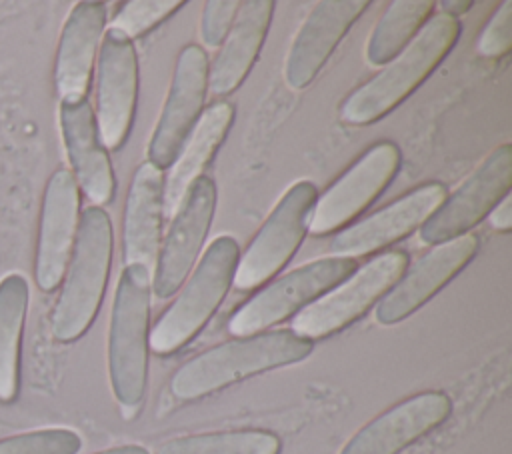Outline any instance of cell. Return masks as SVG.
<instances>
[{"mask_svg":"<svg viewBox=\"0 0 512 454\" xmlns=\"http://www.w3.org/2000/svg\"><path fill=\"white\" fill-rule=\"evenodd\" d=\"M238 8H240L238 0H208L204 4L202 20H200V36L208 48H216L224 42L236 18Z\"/></svg>","mask_w":512,"mask_h":454,"instance_id":"f546056e","label":"cell"},{"mask_svg":"<svg viewBox=\"0 0 512 454\" xmlns=\"http://www.w3.org/2000/svg\"><path fill=\"white\" fill-rule=\"evenodd\" d=\"M214 208L216 186L212 178L202 174L188 188L160 244L152 270V294L156 298H170L192 272L208 236Z\"/></svg>","mask_w":512,"mask_h":454,"instance_id":"7c38bea8","label":"cell"},{"mask_svg":"<svg viewBox=\"0 0 512 454\" xmlns=\"http://www.w3.org/2000/svg\"><path fill=\"white\" fill-rule=\"evenodd\" d=\"M512 48V2L506 0L494 10L476 40V54L488 60L504 58Z\"/></svg>","mask_w":512,"mask_h":454,"instance_id":"f1b7e54d","label":"cell"},{"mask_svg":"<svg viewBox=\"0 0 512 454\" xmlns=\"http://www.w3.org/2000/svg\"><path fill=\"white\" fill-rule=\"evenodd\" d=\"M490 226L498 232H510L512 228V196L506 194L488 214Z\"/></svg>","mask_w":512,"mask_h":454,"instance_id":"4dcf8cb0","label":"cell"},{"mask_svg":"<svg viewBox=\"0 0 512 454\" xmlns=\"http://www.w3.org/2000/svg\"><path fill=\"white\" fill-rule=\"evenodd\" d=\"M182 6V0H130L120 6L108 28L132 40L162 24Z\"/></svg>","mask_w":512,"mask_h":454,"instance_id":"4316f807","label":"cell"},{"mask_svg":"<svg viewBox=\"0 0 512 454\" xmlns=\"http://www.w3.org/2000/svg\"><path fill=\"white\" fill-rule=\"evenodd\" d=\"M58 118L64 148L72 166L70 172L78 190H82L92 206L100 208L108 204L114 198L116 180L108 150L98 138L90 102L86 98L60 102Z\"/></svg>","mask_w":512,"mask_h":454,"instance_id":"ffe728a7","label":"cell"},{"mask_svg":"<svg viewBox=\"0 0 512 454\" xmlns=\"http://www.w3.org/2000/svg\"><path fill=\"white\" fill-rule=\"evenodd\" d=\"M400 166V148L392 140L370 146L320 198H316L308 232L324 236L342 230L362 214L392 182Z\"/></svg>","mask_w":512,"mask_h":454,"instance_id":"9c48e42d","label":"cell"},{"mask_svg":"<svg viewBox=\"0 0 512 454\" xmlns=\"http://www.w3.org/2000/svg\"><path fill=\"white\" fill-rule=\"evenodd\" d=\"M312 348L310 340L292 330L236 338L184 362L170 378V392L178 400H198L250 376L296 364L308 358Z\"/></svg>","mask_w":512,"mask_h":454,"instance_id":"7a4b0ae2","label":"cell"},{"mask_svg":"<svg viewBox=\"0 0 512 454\" xmlns=\"http://www.w3.org/2000/svg\"><path fill=\"white\" fill-rule=\"evenodd\" d=\"M510 184L512 146L500 144L420 226L422 242L440 244L466 234L510 194Z\"/></svg>","mask_w":512,"mask_h":454,"instance_id":"8fae6325","label":"cell"},{"mask_svg":"<svg viewBox=\"0 0 512 454\" xmlns=\"http://www.w3.org/2000/svg\"><path fill=\"white\" fill-rule=\"evenodd\" d=\"M152 274L144 266L120 272L108 330V376L122 408H136L146 392Z\"/></svg>","mask_w":512,"mask_h":454,"instance_id":"277c9868","label":"cell"},{"mask_svg":"<svg viewBox=\"0 0 512 454\" xmlns=\"http://www.w3.org/2000/svg\"><path fill=\"white\" fill-rule=\"evenodd\" d=\"M80 222V190L70 170L58 168L46 182L34 254V280L42 292L62 284Z\"/></svg>","mask_w":512,"mask_h":454,"instance_id":"9a60e30c","label":"cell"},{"mask_svg":"<svg viewBox=\"0 0 512 454\" xmlns=\"http://www.w3.org/2000/svg\"><path fill=\"white\" fill-rule=\"evenodd\" d=\"M82 438L68 428H44L0 440V454H78Z\"/></svg>","mask_w":512,"mask_h":454,"instance_id":"83f0119b","label":"cell"},{"mask_svg":"<svg viewBox=\"0 0 512 454\" xmlns=\"http://www.w3.org/2000/svg\"><path fill=\"white\" fill-rule=\"evenodd\" d=\"M280 446L276 434L244 428L172 438L156 454H280Z\"/></svg>","mask_w":512,"mask_h":454,"instance_id":"484cf974","label":"cell"},{"mask_svg":"<svg viewBox=\"0 0 512 454\" xmlns=\"http://www.w3.org/2000/svg\"><path fill=\"white\" fill-rule=\"evenodd\" d=\"M272 12V0L240 2L222 48L208 68V90L214 96H226L244 82L262 50Z\"/></svg>","mask_w":512,"mask_h":454,"instance_id":"7402d4cb","label":"cell"},{"mask_svg":"<svg viewBox=\"0 0 512 454\" xmlns=\"http://www.w3.org/2000/svg\"><path fill=\"white\" fill-rule=\"evenodd\" d=\"M476 250L478 236L470 232L434 244L412 266H406L398 282L378 300L376 320L390 326L408 318L464 270Z\"/></svg>","mask_w":512,"mask_h":454,"instance_id":"5bb4252c","label":"cell"},{"mask_svg":"<svg viewBox=\"0 0 512 454\" xmlns=\"http://www.w3.org/2000/svg\"><path fill=\"white\" fill-rule=\"evenodd\" d=\"M472 4H474L472 0H442L440 2V8H442L440 12L458 18L460 14H466L472 8Z\"/></svg>","mask_w":512,"mask_h":454,"instance_id":"1f68e13d","label":"cell"},{"mask_svg":"<svg viewBox=\"0 0 512 454\" xmlns=\"http://www.w3.org/2000/svg\"><path fill=\"white\" fill-rule=\"evenodd\" d=\"M164 170L152 162L136 168L124 204L122 260L124 266H144L150 274L156 264L164 216Z\"/></svg>","mask_w":512,"mask_h":454,"instance_id":"44dd1931","label":"cell"},{"mask_svg":"<svg viewBox=\"0 0 512 454\" xmlns=\"http://www.w3.org/2000/svg\"><path fill=\"white\" fill-rule=\"evenodd\" d=\"M138 100V58L132 40L106 30L96 56V132L106 150H120Z\"/></svg>","mask_w":512,"mask_h":454,"instance_id":"30bf717a","label":"cell"},{"mask_svg":"<svg viewBox=\"0 0 512 454\" xmlns=\"http://www.w3.org/2000/svg\"><path fill=\"white\" fill-rule=\"evenodd\" d=\"M96 454H150L146 448L138 446V444H126V446H116V448H108Z\"/></svg>","mask_w":512,"mask_h":454,"instance_id":"d6a6232c","label":"cell"},{"mask_svg":"<svg viewBox=\"0 0 512 454\" xmlns=\"http://www.w3.org/2000/svg\"><path fill=\"white\" fill-rule=\"evenodd\" d=\"M232 120L234 106L226 100L214 102L206 110H202L198 122L184 140L174 162L168 166V174L164 176L162 202L166 218H174L188 188L202 176V170L224 142Z\"/></svg>","mask_w":512,"mask_h":454,"instance_id":"603a6c76","label":"cell"},{"mask_svg":"<svg viewBox=\"0 0 512 454\" xmlns=\"http://www.w3.org/2000/svg\"><path fill=\"white\" fill-rule=\"evenodd\" d=\"M458 36V18L444 12L432 14L398 56L342 100L340 120L350 126H366L392 112L434 72Z\"/></svg>","mask_w":512,"mask_h":454,"instance_id":"6da1fadb","label":"cell"},{"mask_svg":"<svg viewBox=\"0 0 512 454\" xmlns=\"http://www.w3.org/2000/svg\"><path fill=\"white\" fill-rule=\"evenodd\" d=\"M408 254L388 250L376 254L338 286L294 314L290 330L306 340H320L340 332L364 316L404 274Z\"/></svg>","mask_w":512,"mask_h":454,"instance_id":"8992f818","label":"cell"},{"mask_svg":"<svg viewBox=\"0 0 512 454\" xmlns=\"http://www.w3.org/2000/svg\"><path fill=\"white\" fill-rule=\"evenodd\" d=\"M208 56L202 46L186 44L174 66L166 102L148 144V162L168 168L202 114L208 92Z\"/></svg>","mask_w":512,"mask_h":454,"instance_id":"4fadbf2b","label":"cell"},{"mask_svg":"<svg viewBox=\"0 0 512 454\" xmlns=\"http://www.w3.org/2000/svg\"><path fill=\"white\" fill-rule=\"evenodd\" d=\"M318 188L310 180L292 184L264 220L246 250L238 256L232 286L246 292L276 276L296 254L308 232Z\"/></svg>","mask_w":512,"mask_h":454,"instance_id":"52a82bcc","label":"cell"},{"mask_svg":"<svg viewBox=\"0 0 512 454\" xmlns=\"http://www.w3.org/2000/svg\"><path fill=\"white\" fill-rule=\"evenodd\" d=\"M28 282L22 274L0 280V402L16 400L20 388V344L28 312Z\"/></svg>","mask_w":512,"mask_h":454,"instance_id":"cb8c5ba5","label":"cell"},{"mask_svg":"<svg viewBox=\"0 0 512 454\" xmlns=\"http://www.w3.org/2000/svg\"><path fill=\"white\" fill-rule=\"evenodd\" d=\"M446 200V186L440 182L422 184L368 218L340 230L332 242V256L358 258L382 250L420 228Z\"/></svg>","mask_w":512,"mask_h":454,"instance_id":"2e32d148","label":"cell"},{"mask_svg":"<svg viewBox=\"0 0 512 454\" xmlns=\"http://www.w3.org/2000/svg\"><path fill=\"white\" fill-rule=\"evenodd\" d=\"M356 270L352 258L328 256L284 274L246 300L228 320V332L248 338L300 312Z\"/></svg>","mask_w":512,"mask_h":454,"instance_id":"ba28073f","label":"cell"},{"mask_svg":"<svg viewBox=\"0 0 512 454\" xmlns=\"http://www.w3.org/2000/svg\"><path fill=\"white\" fill-rule=\"evenodd\" d=\"M432 0H394L378 18L368 44L366 58L372 66H384L398 56L432 16Z\"/></svg>","mask_w":512,"mask_h":454,"instance_id":"d4e9b609","label":"cell"},{"mask_svg":"<svg viewBox=\"0 0 512 454\" xmlns=\"http://www.w3.org/2000/svg\"><path fill=\"white\" fill-rule=\"evenodd\" d=\"M112 248L114 230L106 210L98 206L84 208L62 290L50 316L54 340L74 342L94 322L106 292Z\"/></svg>","mask_w":512,"mask_h":454,"instance_id":"3957f363","label":"cell"},{"mask_svg":"<svg viewBox=\"0 0 512 454\" xmlns=\"http://www.w3.org/2000/svg\"><path fill=\"white\" fill-rule=\"evenodd\" d=\"M106 4L76 2L62 26L54 62V88L60 102L84 100L106 26Z\"/></svg>","mask_w":512,"mask_h":454,"instance_id":"d6986e66","label":"cell"},{"mask_svg":"<svg viewBox=\"0 0 512 454\" xmlns=\"http://www.w3.org/2000/svg\"><path fill=\"white\" fill-rule=\"evenodd\" d=\"M452 412V400L440 390L414 394L362 426L340 454H398L434 428Z\"/></svg>","mask_w":512,"mask_h":454,"instance_id":"e0dca14e","label":"cell"},{"mask_svg":"<svg viewBox=\"0 0 512 454\" xmlns=\"http://www.w3.org/2000/svg\"><path fill=\"white\" fill-rule=\"evenodd\" d=\"M238 256L240 248L232 236H218L210 242L176 300L150 328L148 348L154 354L178 352L206 326L232 286Z\"/></svg>","mask_w":512,"mask_h":454,"instance_id":"5b68a950","label":"cell"},{"mask_svg":"<svg viewBox=\"0 0 512 454\" xmlns=\"http://www.w3.org/2000/svg\"><path fill=\"white\" fill-rule=\"evenodd\" d=\"M370 6L368 0H322L318 2L292 40L284 64L286 84L306 88L322 70L350 26Z\"/></svg>","mask_w":512,"mask_h":454,"instance_id":"ac0fdd59","label":"cell"}]
</instances>
